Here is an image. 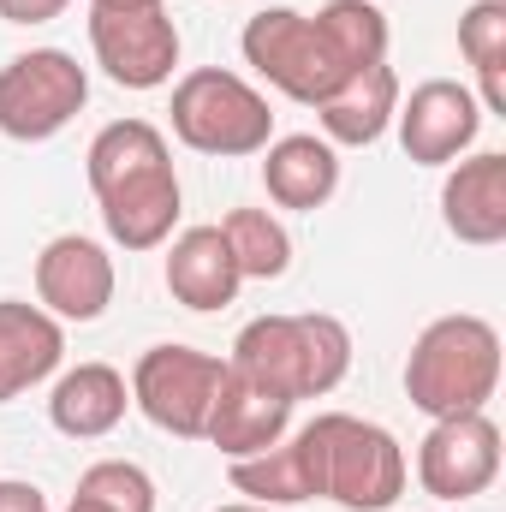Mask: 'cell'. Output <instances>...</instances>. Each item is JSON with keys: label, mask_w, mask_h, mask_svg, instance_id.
Listing matches in <instances>:
<instances>
[{"label": "cell", "mask_w": 506, "mask_h": 512, "mask_svg": "<svg viewBox=\"0 0 506 512\" xmlns=\"http://www.w3.org/2000/svg\"><path fill=\"white\" fill-rule=\"evenodd\" d=\"M501 387V334L489 316H435L405 358V393L423 417L483 411Z\"/></svg>", "instance_id": "1"}, {"label": "cell", "mask_w": 506, "mask_h": 512, "mask_svg": "<svg viewBox=\"0 0 506 512\" xmlns=\"http://www.w3.org/2000/svg\"><path fill=\"white\" fill-rule=\"evenodd\" d=\"M233 370H245L256 382H268L274 393L298 399H322L346 382L352 370V334L340 316L310 310V316H256L239 328L233 340Z\"/></svg>", "instance_id": "2"}, {"label": "cell", "mask_w": 506, "mask_h": 512, "mask_svg": "<svg viewBox=\"0 0 506 512\" xmlns=\"http://www.w3.org/2000/svg\"><path fill=\"white\" fill-rule=\"evenodd\" d=\"M298 435L316 465V495L340 501L346 512H381L405 495V453L381 423L352 411H322Z\"/></svg>", "instance_id": "3"}, {"label": "cell", "mask_w": 506, "mask_h": 512, "mask_svg": "<svg viewBox=\"0 0 506 512\" xmlns=\"http://www.w3.org/2000/svg\"><path fill=\"white\" fill-rule=\"evenodd\" d=\"M173 137L197 155H262L274 143V114L227 66H197L173 84Z\"/></svg>", "instance_id": "4"}, {"label": "cell", "mask_w": 506, "mask_h": 512, "mask_svg": "<svg viewBox=\"0 0 506 512\" xmlns=\"http://www.w3.org/2000/svg\"><path fill=\"white\" fill-rule=\"evenodd\" d=\"M90 102V72L66 48H30L0 66V131L12 143H48Z\"/></svg>", "instance_id": "5"}, {"label": "cell", "mask_w": 506, "mask_h": 512, "mask_svg": "<svg viewBox=\"0 0 506 512\" xmlns=\"http://www.w3.org/2000/svg\"><path fill=\"white\" fill-rule=\"evenodd\" d=\"M227 364L215 352H197V346H149L131 370V405L161 429V435H179V441H203V423H209V405L221 393Z\"/></svg>", "instance_id": "6"}, {"label": "cell", "mask_w": 506, "mask_h": 512, "mask_svg": "<svg viewBox=\"0 0 506 512\" xmlns=\"http://www.w3.org/2000/svg\"><path fill=\"white\" fill-rule=\"evenodd\" d=\"M239 48H245V66H251L256 78H268L280 96H292V102H304V108L328 102V96L346 84L340 66L328 60L316 24H310L304 12H292V6H262L251 24H245Z\"/></svg>", "instance_id": "7"}, {"label": "cell", "mask_w": 506, "mask_h": 512, "mask_svg": "<svg viewBox=\"0 0 506 512\" xmlns=\"http://www.w3.org/2000/svg\"><path fill=\"white\" fill-rule=\"evenodd\" d=\"M501 477V429L483 411L435 417L417 447V483L435 501H477Z\"/></svg>", "instance_id": "8"}, {"label": "cell", "mask_w": 506, "mask_h": 512, "mask_svg": "<svg viewBox=\"0 0 506 512\" xmlns=\"http://www.w3.org/2000/svg\"><path fill=\"white\" fill-rule=\"evenodd\" d=\"M90 48L120 90H161L179 66V24L167 18V6L90 12Z\"/></svg>", "instance_id": "9"}, {"label": "cell", "mask_w": 506, "mask_h": 512, "mask_svg": "<svg viewBox=\"0 0 506 512\" xmlns=\"http://www.w3.org/2000/svg\"><path fill=\"white\" fill-rule=\"evenodd\" d=\"M393 120H399V149L417 167H447L477 143L483 108H477V90H465L453 78H429L411 96H399Z\"/></svg>", "instance_id": "10"}, {"label": "cell", "mask_w": 506, "mask_h": 512, "mask_svg": "<svg viewBox=\"0 0 506 512\" xmlns=\"http://www.w3.org/2000/svg\"><path fill=\"white\" fill-rule=\"evenodd\" d=\"M36 298L54 322H96L114 304V256L84 233H60L36 256Z\"/></svg>", "instance_id": "11"}, {"label": "cell", "mask_w": 506, "mask_h": 512, "mask_svg": "<svg viewBox=\"0 0 506 512\" xmlns=\"http://www.w3.org/2000/svg\"><path fill=\"white\" fill-rule=\"evenodd\" d=\"M286 429H292V399L227 364L221 393L209 405V423H203V441L215 453H227V459H245V453H262V447L286 441Z\"/></svg>", "instance_id": "12"}, {"label": "cell", "mask_w": 506, "mask_h": 512, "mask_svg": "<svg viewBox=\"0 0 506 512\" xmlns=\"http://www.w3.org/2000/svg\"><path fill=\"white\" fill-rule=\"evenodd\" d=\"M441 221L459 245H501L506 239V155L501 149H477L465 161H453L447 185H441Z\"/></svg>", "instance_id": "13"}, {"label": "cell", "mask_w": 506, "mask_h": 512, "mask_svg": "<svg viewBox=\"0 0 506 512\" xmlns=\"http://www.w3.org/2000/svg\"><path fill=\"white\" fill-rule=\"evenodd\" d=\"M96 203H102V227H108L114 245H126V251H161L173 239V227H179L185 191H179L173 167H155V173H137L126 185L102 191Z\"/></svg>", "instance_id": "14"}, {"label": "cell", "mask_w": 506, "mask_h": 512, "mask_svg": "<svg viewBox=\"0 0 506 512\" xmlns=\"http://www.w3.org/2000/svg\"><path fill=\"white\" fill-rule=\"evenodd\" d=\"M66 358V334L42 304L0 298V405L48 382Z\"/></svg>", "instance_id": "15"}, {"label": "cell", "mask_w": 506, "mask_h": 512, "mask_svg": "<svg viewBox=\"0 0 506 512\" xmlns=\"http://www.w3.org/2000/svg\"><path fill=\"white\" fill-rule=\"evenodd\" d=\"M262 185L280 209H322L334 191H340V149L316 131H292V137H274L262 149Z\"/></svg>", "instance_id": "16"}, {"label": "cell", "mask_w": 506, "mask_h": 512, "mask_svg": "<svg viewBox=\"0 0 506 512\" xmlns=\"http://www.w3.org/2000/svg\"><path fill=\"white\" fill-rule=\"evenodd\" d=\"M245 274L227 251L221 227H185L167 251V292L185 304V310H227L239 298Z\"/></svg>", "instance_id": "17"}, {"label": "cell", "mask_w": 506, "mask_h": 512, "mask_svg": "<svg viewBox=\"0 0 506 512\" xmlns=\"http://www.w3.org/2000/svg\"><path fill=\"white\" fill-rule=\"evenodd\" d=\"M126 405H131V382L114 364H78L48 393V423L72 441H102L108 429H120Z\"/></svg>", "instance_id": "18"}, {"label": "cell", "mask_w": 506, "mask_h": 512, "mask_svg": "<svg viewBox=\"0 0 506 512\" xmlns=\"http://www.w3.org/2000/svg\"><path fill=\"white\" fill-rule=\"evenodd\" d=\"M393 108H399V78L393 66H370L358 78H346L328 102H316V120H322V137L340 149H364L376 143L381 131L393 126Z\"/></svg>", "instance_id": "19"}, {"label": "cell", "mask_w": 506, "mask_h": 512, "mask_svg": "<svg viewBox=\"0 0 506 512\" xmlns=\"http://www.w3.org/2000/svg\"><path fill=\"white\" fill-rule=\"evenodd\" d=\"M233 489L251 495L256 507H292V501H316V465H310V447L304 435H286L262 453L233 459Z\"/></svg>", "instance_id": "20"}, {"label": "cell", "mask_w": 506, "mask_h": 512, "mask_svg": "<svg viewBox=\"0 0 506 512\" xmlns=\"http://www.w3.org/2000/svg\"><path fill=\"white\" fill-rule=\"evenodd\" d=\"M310 24H316L328 60L340 66V78L387 66V12L381 6H370V0H328Z\"/></svg>", "instance_id": "21"}, {"label": "cell", "mask_w": 506, "mask_h": 512, "mask_svg": "<svg viewBox=\"0 0 506 512\" xmlns=\"http://www.w3.org/2000/svg\"><path fill=\"white\" fill-rule=\"evenodd\" d=\"M155 167H173L167 155V137L149 126V120H114L90 137V155H84V173H90V191H114L137 173H155Z\"/></svg>", "instance_id": "22"}, {"label": "cell", "mask_w": 506, "mask_h": 512, "mask_svg": "<svg viewBox=\"0 0 506 512\" xmlns=\"http://www.w3.org/2000/svg\"><path fill=\"white\" fill-rule=\"evenodd\" d=\"M459 54L477 72V108L506 114V0H471L459 12Z\"/></svg>", "instance_id": "23"}, {"label": "cell", "mask_w": 506, "mask_h": 512, "mask_svg": "<svg viewBox=\"0 0 506 512\" xmlns=\"http://www.w3.org/2000/svg\"><path fill=\"white\" fill-rule=\"evenodd\" d=\"M221 239H227V251H233L245 280H280L292 268V239L268 209H233L221 221Z\"/></svg>", "instance_id": "24"}, {"label": "cell", "mask_w": 506, "mask_h": 512, "mask_svg": "<svg viewBox=\"0 0 506 512\" xmlns=\"http://www.w3.org/2000/svg\"><path fill=\"white\" fill-rule=\"evenodd\" d=\"M72 501L90 507V512H155V483L131 459H96L78 477V495Z\"/></svg>", "instance_id": "25"}, {"label": "cell", "mask_w": 506, "mask_h": 512, "mask_svg": "<svg viewBox=\"0 0 506 512\" xmlns=\"http://www.w3.org/2000/svg\"><path fill=\"white\" fill-rule=\"evenodd\" d=\"M72 0H0V18L6 24H48V18H60Z\"/></svg>", "instance_id": "26"}, {"label": "cell", "mask_w": 506, "mask_h": 512, "mask_svg": "<svg viewBox=\"0 0 506 512\" xmlns=\"http://www.w3.org/2000/svg\"><path fill=\"white\" fill-rule=\"evenodd\" d=\"M0 512H48V495L36 483H18V477H0Z\"/></svg>", "instance_id": "27"}, {"label": "cell", "mask_w": 506, "mask_h": 512, "mask_svg": "<svg viewBox=\"0 0 506 512\" xmlns=\"http://www.w3.org/2000/svg\"><path fill=\"white\" fill-rule=\"evenodd\" d=\"M143 6H161V0H90V12H143Z\"/></svg>", "instance_id": "28"}, {"label": "cell", "mask_w": 506, "mask_h": 512, "mask_svg": "<svg viewBox=\"0 0 506 512\" xmlns=\"http://www.w3.org/2000/svg\"><path fill=\"white\" fill-rule=\"evenodd\" d=\"M215 512H274V507H256V501H233V507H215Z\"/></svg>", "instance_id": "29"}, {"label": "cell", "mask_w": 506, "mask_h": 512, "mask_svg": "<svg viewBox=\"0 0 506 512\" xmlns=\"http://www.w3.org/2000/svg\"><path fill=\"white\" fill-rule=\"evenodd\" d=\"M66 512H90V507H78V501H72V507H66Z\"/></svg>", "instance_id": "30"}]
</instances>
